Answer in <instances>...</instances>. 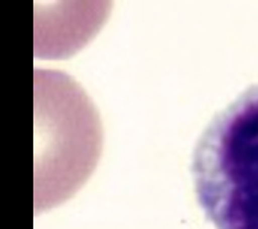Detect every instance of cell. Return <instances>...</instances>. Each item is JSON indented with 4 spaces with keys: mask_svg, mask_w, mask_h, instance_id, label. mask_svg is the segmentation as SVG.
<instances>
[{
    "mask_svg": "<svg viewBox=\"0 0 258 229\" xmlns=\"http://www.w3.org/2000/svg\"><path fill=\"white\" fill-rule=\"evenodd\" d=\"M198 202L216 229H258V85L221 110L192 159Z\"/></svg>",
    "mask_w": 258,
    "mask_h": 229,
    "instance_id": "obj_1",
    "label": "cell"
}]
</instances>
